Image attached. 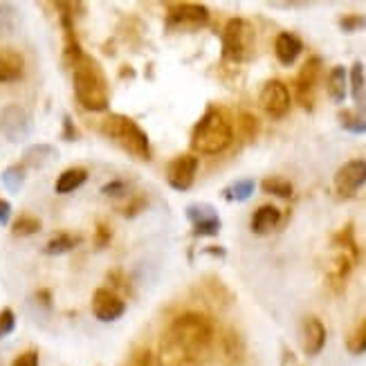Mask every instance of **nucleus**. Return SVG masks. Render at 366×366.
<instances>
[{"label": "nucleus", "instance_id": "20", "mask_svg": "<svg viewBox=\"0 0 366 366\" xmlns=\"http://www.w3.org/2000/svg\"><path fill=\"white\" fill-rule=\"evenodd\" d=\"M56 157H59L56 147H52V144H31L23 153V167L43 169V167H50L52 162H56Z\"/></svg>", "mask_w": 366, "mask_h": 366}, {"label": "nucleus", "instance_id": "14", "mask_svg": "<svg viewBox=\"0 0 366 366\" xmlns=\"http://www.w3.org/2000/svg\"><path fill=\"white\" fill-rule=\"evenodd\" d=\"M209 23V9L198 3H178L167 14V25H207Z\"/></svg>", "mask_w": 366, "mask_h": 366}, {"label": "nucleus", "instance_id": "1", "mask_svg": "<svg viewBox=\"0 0 366 366\" xmlns=\"http://www.w3.org/2000/svg\"><path fill=\"white\" fill-rule=\"evenodd\" d=\"M214 324L200 312H184L171 322L167 332V348L178 360H198L212 348Z\"/></svg>", "mask_w": 366, "mask_h": 366}, {"label": "nucleus", "instance_id": "22", "mask_svg": "<svg viewBox=\"0 0 366 366\" xmlns=\"http://www.w3.org/2000/svg\"><path fill=\"white\" fill-rule=\"evenodd\" d=\"M88 180V171L81 169V167H72V169H66L61 173V176L56 178L54 182V191L61 196L66 194H72V191H76L81 184H86Z\"/></svg>", "mask_w": 366, "mask_h": 366}, {"label": "nucleus", "instance_id": "23", "mask_svg": "<svg viewBox=\"0 0 366 366\" xmlns=\"http://www.w3.org/2000/svg\"><path fill=\"white\" fill-rule=\"evenodd\" d=\"M79 243H81V236H74L70 232H59V234H54L50 241L45 243L43 252L50 254V257H59V254L72 252Z\"/></svg>", "mask_w": 366, "mask_h": 366}, {"label": "nucleus", "instance_id": "31", "mask_svg": "<svg viewBox=\"0 0 366 366\" xmlns=\"http://www.w3.org/2000/svg\"><path fill=\"white\" fill-rule=\"evenodd\" d=\"M337 25H340L342 31H346V34H355V31L366 29V16L364 14H355V11L344 14L342 19L337 21Z\"/></svg>", "mask_w": 366, "mask_h": 366}, {"label": "nucleus", "instance_id": "17", "mask_svg": "<svg viewBox=\"0 0 366 366\" xmlns=\"http://www.w3.org/2000/svg\"><path fill=\"white\" fill-rule=\"evenodd\" d=\"M25 74V59L16 50H0V84L19 81Z\"/></svg>", "mask_w": 366, "mask_h": 366}, {"label": "nucleus", "instance_id": "6", "mask_svg": "<svg viewBox=\"0 0 366 366\" xmlns=\"http://www.w3.org/2000/svg\"><path fill=\"white\" fill-rule=\"evenodd\" d=\"M254 47V29L243 19H232L227 21L225 29H222V56L227 61L241 63L252 54Z\"/></svg>", "mask_w": 366, "mask_h": 366}, {"label": "nucleus", "instance_id": "28", "mask_svg": "<svg viewBox=\"0 0 366 366\" xmlns=\"http://www.w3.org/2000/svg\"><path fill=\"white\" fill-rule=\"evenodd\" d=\"M346 348L351 355H362L366 353V320H362L346 337Z\"/></svg>", "mask_w": 366, "mask_h": 366}, {"label": "nucleus", "instance_id": "9", "mask_svg": "<svg viewBox=\"0 0 366 366\" xmlns=\"http://www.w3.org/2000/svg\"><path fill=\"white\" fill-rule=\"evenodd\" d=\"M0 131L11 142V144H21L31 133V122L27 110L19 104H9L0 113Z\"/></svg>", "mask_w": 366, "mask_h": 366}, {"label": "nucleus", "instance_id": "27", "mask_svg": "<svg viewBox=\"0 0 366 366\" xmlns=\"http://www.w3.org/2000/svg\"><path fill=\"white\" fill-rule=\"evenodd\" d=\"M340 124H342V129H346L348 133H366V117L360 115L357 110H340V115H337Z\"/></svg>", "mask_w": 366, "mask_h": 366}, {"label": "nucleus", "instance_id": "32", "mask_svg": "<svg viewBox=\"0 0 366 366\" xmlns=\"http://www.w3.org/2000/svg\"><path fill=\"white\" fill-rule=\"evenodd\" d=\"M241 133L245 139H252L254 135L259 133V119L254 117L252 113H241Z\"/></svg>", "mask_w": 366, "mask_h": 366}, {"label": "nucleus", "instance_id": "13", "mask_svg": "<svg viewBox=\"0 0 366 366\" xmlns=\"http://www.w3.org/2000/svg\"><path fill=\"white\" fill-rule=\"evenodd\" d=\"M187 218L194 225L196 236H216L222 227L220 216L212 204H189L187 207Z\"/></svg>", "mask_w": 366, "mask_h": 366}, {"label": "nucleus", "instance_id": "19", "mask_svg": "<svg viewBox=\"0 0 366 366\" xmlns=\"http://www.w3.org/2000/svg\"><path fill=\"white\" fill-rule=\"evenodd\" d=\"M279 222H281V209H277L274 204H261L259 209L254 212L249 227L257 236H265L272 229H277Z\"/></svg>", "mask_w": 366, "mask_h": 366}, {"label": "nucleus", "instance_id": "16", "mask_svg": "<svg viewBox=\"0 0 366 366\" xmlns=\"http://www.w3.org/2000/svg\"><path fill=\"white\" fill-rule=\"evenodd\" d=\"M348 90H351V97L355 102V110L366 117V70L362 61H355L351 66V72H348Z\"/></svg>", "mask_w": 366, "mask_h": 366}, {"label": "nucleus", "instance_id": "38", "mask_svg": "<svg viewBox=\"0 0 366 366\" xmlns=\"http://www.w3.org/2000/svg\"><path fill=\"white\" fill-rule=\"evenodd\" d=\"M129 366H157V364H155V355L144 348V351H137L133 355V360H131Z\"/></svg>", "mask_w": 366, "mask_h": 366}, {"label": "nucleus", "instance_id": "24", "mask_svg": "<svg viewBox=\"0 0 366 366\" xmlns=\"http://www.w3.org/2000/svg\"><path fill=\"white\" fill-rule=\"evenodd\" d=\"M41 227H43V222H41L39 216H34V214H21L19 218L11 222V234L14 236H34V234L41 232Z\"/></svg>", "mask_w": 366, "mask_h": 366}, {"label": "nucleus", "instance_id": "30", "mask_svg": "<svg viewBox=\"0 0 366 366\" xmlns=\"http://www.w3.org/2000/svg\"><path fill=\"white\" fill-rule=\"evenodd\" d=\"M3 184L9 194H19L25 184V167L23 164H11L3 173Z\"/></svg>", "mask_w": 366, "mask_h": 366}, {"label": "nucleus", "instance_id": "21", "mask_svg": "<svg viewBox=\"0 0 366 366\" xmlns=\"http://www.w3.org/2000/svg\"><path fill=\"white\" fill-rule=\"evenodd\" d=\"M326 90H328V97L335 102V104H344L346 94H348V72L344 66H335L328 72L326 79Z\"/></svg>", "mask_w": 366, "mask_h": 366}, {"label": "nucleus", "instance_id": "8", "mask_svg": "<svg viewBox=\"0 0 366 366\" xmlns=\"http://www.w3.org/2000/svg\"><path fill=\"white\" fill-rule=\"evenodd\" d=\"M322 76V59L320 56H310L304 66H301L295 86H297V99L306 110H312L315 97H317V84H320Z\"/></svg>", "mask_w": 366, "mask_h": 366}, {"label": "nucleus", "instance_id": "15", "mask_svg": "<svg viewBox=\"0 0 366 366\" xmlns=\"http://www.w3.org/2000/svg\"><path fill=\"white\" fill-rule=\"evenodd\" d=\"M301 344H304V353L315 357L324 351L326 346V326L320 317H306L301 324Z\"/></svg>", "mask_w": 366, "mask_h": 366}, {"label": "nucleus", "instance_id": "7", "mask_svg": "<svg viewBox=\"0 0 366 366\" xmlns=\"http://www.w3.org/2000/svg\"><path fill=\"white\" fill-rule=\"evenodd\" d=\"M259 104L272 119H281L288 115V110L292 106V94L283 81H279V79H269V81H265L261 88Z\"/></svg>", "mask_w": 366, "mask_h": 366}, {"label": "nucleus", "instance_id": "36", "mask_svg": "<svg viewBox=\"0 0 366 366\" xmlns=\"http://www.w3.org/2000/svg\"><path fill=\"white\" fill-rule=\"evenodd\" d=\"M225 353L229 357H241V340L236 332H227L225 335Z\"/></svg>", "mask_w": 366, "mask_h": 366}, {"label": "nucleus", "instance_id": "34", "mask_svg": "<svg viewBox=\"0 0 366 366\" xmlns=\"http://www.w3.org/2000/svg\"><path fill=\"white\" fill-rule=\"evenodd\" d=\"M126 189H129V184H126L124 180H113V182L104 184L102 194H104V196H108V198H119V196H124V194H126Z\"/></svg>", "mask_w": 366, "mask_h": 366}, {"label": "nucleus", "instance_id": "25", "mask_svg": "<svg viewBox=\"0 0 366 366\" xmlns=\"http://www.w3.org/2000/svg\"><path fill=\"white\" fill-rule=\"evenodd\" d=\"M261 189L265 191V194H272L277 198H292L295 194V187L290 180L285 178H279V176H269L261 182Z\"/></svg>", "mask_w": 366, "mask_h": 366}, {"label": "nucleus", "instance_id": "35", "mask_svg": "<svg viewBox=\"0 0 366 366\" xmlns=\"http://www.w3.org/2000/svg\"><path fill=\"white\" fill-rule=\"evenodd\" d=\"M110 238H113V232H110V227L106 225V222H99L97 232H94V247L104 249L110 243Z\"/></svg>", "mask_w": 366, "mask_h": 366}, {"label": "nucleus", "instance_id": "26", "mask_svg": "<svg viewBox=\"0 0 366 366\" xmlns=\"http://www.w3.org/2000/svg\"><path fill=\"white\" fill-rule=\"evenodd\" d=\"M254 180L252 178H245V180H236L234 184H229L225 191H222V198L225 200H236V202H243L247 198H252L254 194Z\"/></svg>", "mask_w": 366, "mask_h": 366}, {"label": "nucleus", "instance_id": "39", "mask_svg": "<svg viewBox=\"0 0 366 366\" xmlns=\"http://www.w3.org/2000/svg\"><path fill=\"white\" fill-rule=\"evenodd\" d=\"M9 218H11V204L5 198H0V225H7Z\"/></svg>", "mask_w": 366, "mask_h": 366}, {"label": "nucleus", "instance_id": "5", "mask_svg": "<svg viewBox=\"0 0 366 366\" xmlns=\"http://www.w3.org/2000/svg\"><path fill=\"white\" fill-rule=\"evenodd\" d=\"M332 247H335V257H332L330 267H328V281L330 285H335V288H342L348 274L353 272L357 257H360L353 225H346L335 238H332Z\"/></svg>", "mask_w": 366, "mask_h": 366}, {"label": "nucleus", "instance_id": "2", "mask_svg": "<svg viewBox=\"0 0 366 366\" xmlns=\"http://www.w3.org/2000/svg\"><path fill=\"white\" fill-rule=\"evenodd\" d=\"M72 84H74V97L90 113H102L110 104L108 94V79L99 63L92 56L84 54L72 66Z\"/></svg>", "mask_w": 366, "mask_h": 366}, {"label": "nucleus", "instance_id": "11", "mask_svg": "<svg viewBox=\"0 0 366 366\" xmlns=\"http://www.w3.org/2000/svg\"><path fill=\"white\" fill-rule=\"evenodd\" d=\"M196 171H198V157L184 153L178 155L176 160L169 162L167 167V182L176 191H189L196 182Z\"/></svg>", "mask_w": 366, "mask_h": 366}, {"label": "nucleus", "instance_id": "18", "mask_svg": "<svg viewBox=\"0 0 366 366\" xmlns=\"http://www.w3.org/2000/svg\"><path fill=\"white\" fill-rule=\"evenodd\" d=\"M301 50H304V43H301V39L292 34V31H281L274 41V54L283 66H292L299 59Z\"/></svg>", "mask_w": 366, "mask_h": 366}, {"label": "nucleus", "instance_id": "29", "mask_svg": "<svg viewBox=\"0 0 366 366\" xmlns=\"http://www.w3.org/2000/svg\"><path fill=\"white\" fill-rule=\"evenodd\" d=\"M19 23H21V16H19V9L14 5H0V36L5 34H14L16 29H19Z\"/></svg>", "mask_w": 366, "mask_h": 366}, {"label": "nucleus", "instance_id": "40", "mask_svg": "<svg viewBox=\"0 0 366 366\" xmlns=\"http://www.w3.org/2000/svg\"><path fill=\"white\" fill-rule=\"evenodd\" d=\"M63 137H66L68 142H74L76 139V131H74L72 119L68 115H66V119H63Z\"/></svg>", "mask_w": 366, "mask_h": 366}, {"label": "nucleus", "instance_id": "12", "mask_svg": "<svg viewBox=\"0 0 366 366\" xmlns=\"http://www.w3.org/2000/svg\"><path fill=\"white\" fill-rule=\"evenodd\" d=\"M126 312V301L110 288H99L92 295V315L99 322H115Z\"/></svg>", "mask_w": 366, "mask_h": 366}, {"label": "nucleus", "instance_id": "3", "mask_svg": "<svg viewBox=\"0 0 366 366\" xmlns=\"http://www.w3.org/2000/svg\"><path fill=\"white\" fill-rule=\"evenodd\" d=\"M234 139V129L222 110L209 108L196 122L191 131V149L200 155H218L225 151Z\"/></svg>", "mask_w": 366, "mask_h": 366}, {"label": "nucleus", "instance_id": "10", "mask_svg": "<svg viewBox=\"0 0 366 366\" xmlns=\"http://www.w3.org/2000/svg\"><path fill=\"white\" fill-rule=\"evenodd\" d=\"M366 184V162L364 160H351L340 167V171L335 173V180H332V187H335V194L340 198H353L357 191Z\"/></svg>", "mask_w": 366, "mask_h": 366}, {"label": "nucleus", "instance_id": "37", "mask_svg": "<svg viewBox=\"0 0 366 366\" xmlns=\"http://www.w3.org/2000/svg\"><path fill=\"white\" fill-rule=\"evenodd\" d=\"M11 366H39V353L34 351V348H31V351H23L11 362Z\"/></svg>", "mask_w": 366, "mask_h": 366}, {"label": "nucleus", "instance_id": "4", "mask_svg": "<svg viewBox=\"0 0 366 366\" xmlns=\"http://www.w3.org/2000/svg\"><path fill=\"white\" fill-rule=\"evenodd\" d=\"M102 133L113 139L119 149H124L129 155H133L135 160H149L151 157V142H149V135L144 133V129L131 119L129 115H108L104 122H102Z\"/></svg>", "mask_w": 366, "mask_h": 366}, {"label": "nucleus", "instance_id": "33", "mask_svg": "<svg viewBox=\"0 0 366 366\" xmlns=\"http://www.w3.org/2000/svg\"><path fill=\"white\" fill-rule=\"evenodd\" d=\"M16 328V315L11 308H3L0 310V337H7L9 332Z\"/></svg>", "mask_w": 366, "mask_h": 366}]
</instances>
